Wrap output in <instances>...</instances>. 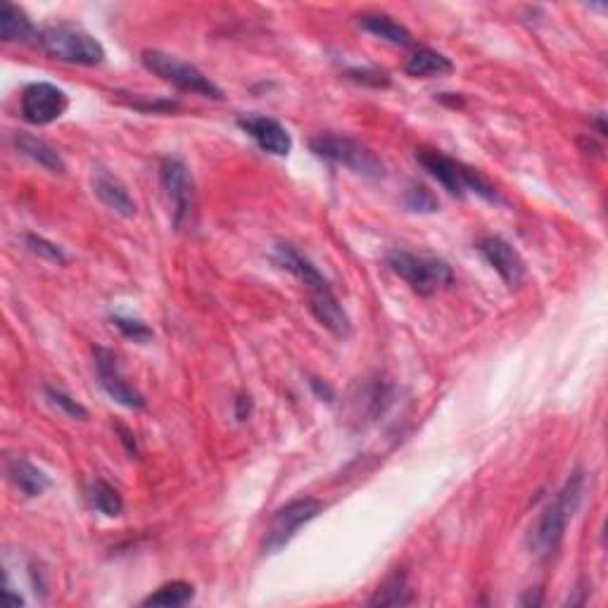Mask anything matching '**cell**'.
<instances>
[{"instance_id":"cb8c5ba5","label":"cell","mask_w":608,"mask_h":608,"mask_svg":"<svg viewBox=\"0 0 608 608\" xmlns=\"http://www.w3.org/2000/svg\"><path fill=\"white\" fill-rule=\"evenodd\" d=\"M24 245H27V250L31 252V255L46 259V262H50V264H57V266L67 264L65 250H62L57 243H53V240L36 236V233H27V236H24Z\"/></svg>"},{"instance_id":"2e32d148","label":"cell","mask_w":608,"mask_h":608,"mask_svg":"<svg viewBox=\"0 0 608 608\" xmlns=\"http://www.w3.org/2000/svg\"><path fill=\"white\" fill-rule=\"evenodd\" d=\"M12 145H15L19 155L36 162L38 167L53 171V174H65L67 164L62 160V155L53 148V145L41 141V138L31 136V133H15V136H12Z\"/></svg>"},{"instance_id":"d4e9b609","label":"cell","mask_w":608,"mask_h":608,"mask_svg":"<svg viewBox=\"0 0 608 608\" xmlns=\"http://www.w3.org/2000/svg\"><path fill=\"white\" fill-rule=\"evenodd\" d=\"M46 397L48 402L53 404L62 411V414H67L69 418H74V421H86L88 418V409L81 402H76L72 395H67L65 390L53 388V385H46Z\"/></svg>"},{"instance_id":"8fae6325","label":"cell","mask_w":608,"mask_h":608,"mask_svg":"<svg viewBox=\"0 0 608 608\" xmlns=\"http://www.w3.org/2000/svg\"><path fill=\"white\" fill-rule=\"evenodd\" d=\"M307 302H309V312H312L314 319L319 321L328 333H333L335 338L340 340L350 338L352 321L338 297H335L331 283L307 290Z\"/></svg>"},{"instance_id":"4316f807","label":"cell","mask_w":608,"mask_h":608,"mask_svg":"<svg viewBox=\"0 0 608 608\" xmlns=\"http://www.w3.org/2000/svg\"><path fill=\"white\" fill-rule=\"evenodd\" d=\"M112 323L119 328V333L124 335V338H129L133 342H148L152 338V331L148 328V323L136 319V316L131 314H112Z\"/></svg>"},{"instance_id":"d6986e66","label":"cell","mask_w":608,"mask_h":608,"mask_svg":"<svg viewBox=\"0 0 608 608\" xmlns=\"http://www.w3.org/2000/svg\"><path fill=\"white\" fill-rule=\"evenodd\" d=\"M359 27L369 31L371 36L380 38V41L390 43V46L397 48H407L411 46V41H414V38H411V31L388 15H361Z\"/></svg>"},{"instance_id":"7a4b0ae2","label":"cell","mask_w":608,"mask_h":608,"mask_svg":"<svg viewBox=\"0 0 608 608\" xmlns=\"http://www.w3.org/2000/svg\"><path fill=\"white\" fill-rule=\"evenodd\" d=\"M416 162L440 183L447 193L464 198V195H478L487 202H502L497 190L478 169L466 167L464 162L452 160L440 150H416Z\"/></svg>"},{"instance_id":"7402d4cb","label":"cell","mask_w":608,"mask_h":608,"mask_svg":"<svg viewBox=\"0 0 608 608\" xmlns=\"http://www.w3.org/2000/svg\"><path fill=\"white\" fill-rule=\"evenodd\" d=\"M411 604V594L407 589V578L404 573H392L388 580L376 589V594L369 599V606H407Z\"/></svg>"},{"instance_id":"603a6c76","label":"cell","mask_w":608,"mask_h":608,"mask_svg":"<svg viewBox=\"0 0 608 608\" xmlns=\"http://www.w3.org/2000/svg\"><path fill=\"white\" fill-rule=\"evenodd\" d=\"M91 504L95 511H100L107 518H117L122 516L124 511V499L122 494H119L117 487H112L110 483H105V480H95L91 485Z\"/></svg>"},{"instance_id":"7c38bea8","label":"cell","mask_w":608,"mask_h":608,"mask_svg":"<svg viewBox=\"0 0 608 608\" xmlns=\"http://www.w3.org/2000/svg\"><path fill=\"white\" fill-rule=\"evenodd\" d=\"M238 126L269 155L288 157L293 150V138L276 119L264 117V114H247V117L238 119Z\"/></svg>"},{"instance_id":"83f0119b","label":"cell","mask_w":608,"mask_h":608,"mask_svg":"<svg viewBox=\"0 0 608 608\" xmlns=\"http://www.w3.org/2000/svg\"><path fill=\"white\" fill-rule=\"evenodd\" d=\"M347 76H350L352 81H357V84H366V86H373V88H380V86H388L390 79L388 74L378 72V69H347Z\"/></svg>"},{"instance_id":"9a60e30c","label":"cell","mask_w":608,"mask_h":608,"mask_svg":"<svg viewBox=\"0 0 608 608\" xmlns=\"http://www.w3.org/2000/svg\"><path fill=\"white\" fill-rule=\"evenodd\" d=\"M274 262L281 266V269L288 271V274H293L307 290L319 288V285H328V278L316 269L314 262H309L302 252H297L293 245L278 243L274 247Z\"/></svg>"},{"instance_id":"5b68a950","label":"cell","mask_w":608,"mask_h":608,"mask_svg":"<svg viewBox=\"0 0 608 608\" xmlns=\"http://www.w3.org/2000/svg\"><path fill=\"white\" fill-rule=\"evenodd\" d=\"M388 264L416 295L430 297L437 290L454 285V271L445 259L433 255H416V252L395 250L388 255Z\"/></svg>"},{"instance_id":"484cf974","label":"cell","mask_w":608,"mask_h":608,"mask_svg":"<svg viewBox=\"0 0 608 608\" xmlns=\"http://www.w3.org/2000/svg\"><path fill=\"white\" fill-rule=\"evenodd\" d=\"M404 205L411 212H421V214H433L440 209V202L433 198V193H430L428 188L418 186V183H409L407 193H404Z\"/></svg>"},{"instance_id":"4fadbf2b","label":"cell","mask_w":608,"mask_h":608,"mask_svg":"<svg viewBox=\"0 0 608 608\" xmlns=\"http://www.w3.org/2000/svg\"><path fill=\"white\" fill-rule=\"evenodd\" d=\"M478 252L502 276L506 285H518L525 278V262L513 245L499 236H487L478 243Z\"/></svg>"},{"instance_id":"277c9868","label":"cell","mask_w":608,"mask_h":608,"mask_svg":"<svg viewBox=\"0 0 608 608\" xmlns=\"http://www.w3.org/2000/svg\"><path fill=\"white\" fill-rule=\"evenodd\" d=\"M309 150L319 160H326L335 167H345L364 179H383L385 164L373 152L369 145H364L357 138L335 136V133H319L309 141Z\"/></svg>"},{"instance_id":"9c48e42d","label":"cell","mask_w":608,"mask_h":608,"mask_svg":"<svg viewBox=\"0 0 608 608\" xmlns=\"http://www.w3.org/2000/svg\"><path fill=\"white\" fill-rule=\"evenodd\" d=\"M69 98L62 88L48 81L29 84L22 93V117L34 126H48L67 112Z\"/></svg>"},{"instance_id":"f546056e","label":"cell","mask_w":608,"mask_h":608,"mask_svg":"<svg viewBox=\"0 0 608 608\" xmlns=\"http://www.w3.org/2000/svg\"><path fill=\"white\" fill-rule=\"evenodd\" d=\"M250 414H252V399L247 395H240L236 399V418H238V421H247Z\"/></svg>"},{"instance_id":"ac0fdd59","label":"cell","mask_w":608,"mask_h":608,"mask_svg":"<svg viewBox=\"0 0 608 608\" xmlns=\"http://www.w3.org/2000/svg\"><path fill=\"white\" fill-rule=\"evenodd\" d=\"M0 38L5 43H29L38 38V31L27 12L12 3L0 5Z\"/></svg>"},{"instance_id":"52a82bcc","label":"cell","mask_w":608,"mask_h":608,"mask_svg":"<svg viewBox=\"0 0 608 608\" xmlns=\"http://www.w3.org/2000/svg\"><path fill=\"white\" fill-rule=\"evenodd\" d=\"M321 511L323 504L314 497H300L281 506V509L271 516L269 528L264 532V540H262L264 554H276V551L288 547L290 540L300 532L302 525L312 523Z\"/></svg>"},{"instance_id":"8992f818","label":"cell","mask_w":608,"mask_h":608,"mask_svg":"<svg viewBox=\"0 0 608 608\" xmlns=\"http://www.w3.org/2000/svg\"><path fill=\"white\" fill-rule=\"evenodd\" d=\"M141 62L150 74L160 76L164 84H171L174 88H179V91L202 95V98L209 100L224 98V91H221L209 76L202 74L200 69L190 65V62L179 60L176 55L162 53V50H143Z\"/></svg>"},{"instance_id":"ba28073f","label":"cell","mask_w":608,"mask_h":608,"mask_svg":"<svg viewBox=\"0 0 608 608\" xmlns=\"http://www.w3.org/2000/svg\"><path fill=\"white\" fill-rule=\"evenodd\" d=\"M160 181L171 205V214H174V224L181 228L190 219L195 207V190L190 171L176 157H164L160 164Z\"/></svg>"},{"instance_id":"f1b7e54d","label":"cell","mask_w":608,"mask_h":608,"mask_svg":"<svg viewBox=\"0 0 608 608\" xmlns=\"http://www.w3.org/2000/svg\"><path fill=\"white\" fill-rule=\"evenodd\" d=\"M117 430H119V440H122V445L126 447V452H129L131 456H138V445H136V435L131 433L129 428H124V426H117Z\"/></svg>"},{"instance_id":"6da1fadb","label":"cell","mask_w":608,"mask_h":608,"mask_svg":"<svg viewBox=\"0 0 608 608\" xmlns=\"http://www.w3.org/2000/svg\"><path fill=\"white\" fill-rule=\"evenodd\" d=\"M582 492H585V473L573 471L561 490L549 499V504L544 506L537 521L532 523L528 532V547L540 561L551 559L559 551L568 523L573 521L575 511L582 502Z\"/></svg>"},{"instance_id":"30bf717a","label":"cell","mask_w":608,"mask_h":608,"mask_svg":"<svg viewBox=\"0 0 608 608\" xmlns=\"http://www.w3.org/2000/svg\"><path fill=\"white\" fill-rule=\"evenodd\" d=\"M93 357H95V369H98L100 385H103L107 395L126 409L133 411L145 409V397L122 378V373L117 369V357H114V352L105 350V347H95Z\"/></svg>"},{"instance_id":"ffe728a7","label":"cell","mask_w":608,"mask_h":608,"mask_svg":"<svg viewBox=\"0 0 608 608\" xmlns=\"http://www.w3.org/2000/svg\"><path fill=\"white\" fill-rule=\"evenodd\" d=\"M404 72L414 76V79H435V76L452 74L454 65L447 55L430 48H421L409 57L407 65H404Z\"/></svg>"},{"instance_id":"e0dca14e","label":"cell","mask_w":608,"mask_h":608,"mask_svg":"<svg viewBox=\"0 0 608 608\" xmlns=\"http://www.w3.org/2000/svg\"><path fill=\"white\" fill-rule=\"evenodd\" d=\"M8 478L10 483L24 494V497H41V494L50 487L48 475L27 459H10Z\"/></svg>"},{"instance_id":"3957f363","label":"cell","mask_w":608,"mask_h":608,"mask_svg":"<svg viewBox=\"0 0 608 608\" xmlns=\"http://www.w3.org/2000/svg\"><path fill=\"white\" fill-rule=\"evenodd\" d=\"M36 43L43 53L67 65L98 67L107 57L103 43L76 24H50L38 31Z\"/></svg>"},{"instance_id":"44dd1931","label":"cell","mask_w":608,"mask_h":608,"mask_svg":"<svg viewBox=\"0 0 608 608\" xmlns=\"http://www.w3.org/2000/svg\"><path fill=\"white\" fill-rule=\"evenodd\" d=\"M195 599V587L186 580H171L164 582L162 587H157L155 592L148 594L141 601V606H152V608H179L186 606Z\"/></svg>"},{"instance_id":"5bb4252c","label":"cell","mask_w":608,"mask_h":608,"mask_svg":"<svg viewBox=\"0 0 608 608\" xmlns=\"http://www.w3.org/2000/svg\"><path fill=\"white\" fill-rule=\"evenodd\" d=\"M93 193L103 205L110 209V212L119 214V217L131 219L136 217V200L131 198L129 188L124 186L117 176L110 174V171L98 169L93 174Z\"/></svg>"}]
</instances>
